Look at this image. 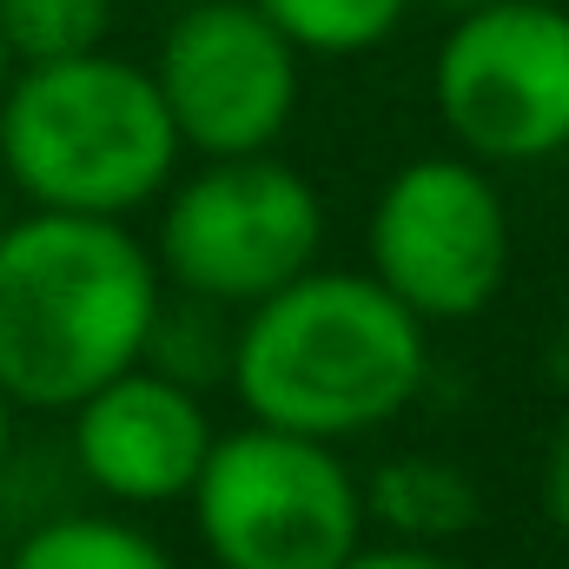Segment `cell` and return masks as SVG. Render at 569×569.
Instances as JSON below:
<instances>
[{
  "instance_id": "obj_13",
  "label": "cell",
  "mask_w": 569,
  "mask_h": 569,
  "mask_svg": "<svg viewBox=\"0 0 569 569\" xmlns=\"http://www.w3.org/2000/svg\"><path fill=\"white\" fill-rule=\"evenodd\" d=\"M305 60H358L398 40L411 20V0H259Z\"/></svg>"
},
{
  "instance_id": "obj_19",
  "label": "cell",
  "mask_w": 569,
  "mask_h": 569,
  "mask_svg": "<svg viewBox=\"0 0 569 569\" xmlns=\"http://www.w3.org/2000/svg\"><path fill=\"white\" fill-rule=\"evenodd\" d=\"M411 7H430V13H443V20H457V13H470V7H490V0H411Z\"/></svg>"
},
{
  "instance_id": "obj_18",
  "label": "cell",
  "mask_w": 569,
  "mask_h": 569,
  "mask_svg": "<svg viewBox=\"0 0 569 569\" xmlns=\"http://www.w3.org/2000/svg\"><path fill=\"white\" fill-rule=\"evenodd\" d=\"M557 371L569 385V291H563V311H557Z\"/></svg>"
},
{
  "instance_id": "obj_15",
  "label": "cell",
  "mask_w": 569,
  "mask_h": 569,
  "mask_svg": "<svg viewBox=\"0 0 569 569\" xmlns=\"http://www.w3.org/2000/svg\"><path fill=\"white\" fill-rule=\"evenodd\" d=\"M338 569H470L443 543H398V537H365Z\"/></svg>"
},
{
  "instance_id": "obj_16",
  "label": "cell",
  "mask_w": 569,
  "mask_h": 569,
  "mask_svg": "<svg viewBox=\"0 0 569 569\" xmlns=\"http://www.w3.org/2000/svg\"><path fill=\"white\" fill-rule=\"evenodd\" d=\"M537 497H543V517L550 530L569 543V418L557 425L550 450H543V477H537Z\"/></svg>"
},
{
  "instance_id": "obj_24",
  "label": "cell",
  "mask_w": 569,
  "mask_h": 569,
  "mask_svg": "<svg viewBox=\"0 0 569 569\" xmlns=\"http://www.w3.org/2000/svg\"><path fill=\"white\" fill-rule=\"evenodd\" d=\"M563 569H569V563H563Z\"/></svg>"
},
{
  "instance_id": "obj_2",
  "label": "cell",
  "mask_w": 569,
  "mask_h": 569,
  "mask_svg": "<svg viewBox=\"0 0 569 569\" xmlns=\"http://www.w3.org/2000/svg\"><path fill=\"white\" fill-rule=\"evenodd\" d=\"M430 385V325L371 272L311 266L239 311L232 378L246 418L358 443L398 425Z\"/></svg>"
},
{
  "instance_id": "obj_10",
  "label": "cell",
  "mask_w": 569,
  "mask_h": 569,
  "mask_svg": "<svg viewBox=\"0 0 569 569\" xmlns=\"http://www.w3.org/2000/svg\"><path fill=\"white\" fill-rule=\"evenodd\" d=\"M365 517L378 537L398 543H443L457 550L483 523V490L463 463L430 457V450H398L365 470Z\"/></svg>"
},
{
  "instance_id": "obj_23",
  "label": "cell",
  "mask_w": 569,
  "mask_h": 569,
  "mask_svg": "<svg viewBox=\"0 0 569 569\" xmlns=\"http://www.w3.org/2000/svg\"><path fill=\"white\" fill-rule=\"evenodd\" d=\"M146 7H166V13H172V7H186V0H146Z\"/></svg>"
},
{
  "instance_id": "obj_4",
  "label": "cell",
  "mask_w": 569,
  "mask_h": 569,
  "mask_svg": "<svg viewBox=\"0 0 569 569\" xmlns=\"http://www.w3.org/2000/svg\"><path fill=\"white\" fill-rule=\"evenodd\" d=\"M186 510L212 569H338L371 537L345 443L259 418L219 430Z\"/></svg>"
},
{
  "instance_id": "obj_11",
  "label": "cell",
  "mask_w": 569,
  "mask_h": 569,
  "mask_svg": "<svg viewBox=\"0 0 569 569\" xmlns=\"http://www.w3.org/2000/svg\"><path fill=\"white\" fill-rule=\"evenodd\" d=\"M7 569H179V563L146 523H133V510L67 503L53 517L20 523Z\"/></svg>"
},
{
  "instance_id": "obj_8",
  "label": "cell",
  "mask_w": 569,
  "mask_h": 569,
  "mask_svg": "<svg viewBox=\"0 0 569 569\" xmlns=\"http://www.w3.org/2000/svg\"><path fill=\"white\" fill-rule=\"evenodd\" d=\"M152 87L192 159L279 152L298 120L305 53L259 0H186L152 47Z\"/></svg>"
},
{
  "instance_id": "obj_5",
  "label": "cell",
  "mask_w": 569,
  "mask_h": 569,
  "mask_svg": "<svg viewBox=\"0 0 569 569\" xmlns=\"http://www.w3.org/2000/svg\"><path fill=\"white\" fill-rule=\"evenodd\" d=\"M152 259L172 291L246 311L318 266L325 199L279 152L199 159L152 206Z\"/></svg>"
},
{
  "instance_id": "obj_22",
  "label": "cell",
  "mask_w": 569,
  "mask_h": 569,
  "mask_svg": "<svg viewBox=\"0 0 569 569\" xmlns=\"http://www.w3.org/2000/svg\"><path fill=\"white\" fill-rule=\"evenodd\" d=\"M7 212H13V192H7V186H0V226H7Z\"/></svg>"
},
{
  "instance_id": "obj_1",
  "label": "cell",
  "mask_w": 569,
  "mask_h": 569,
  "mask_svg": "<svg viewBox=\"0 0 569 569\" xmlns=\"http://www.w3.org/2000/svg\"><path fill=\"white\" fill-rule=\"evenodd\" d=\"M166 298L133 219L20 206L0 226V391L20 418H67L87 391L146 358Z\"/></svg>"
},
{
  "instance_id": "obj_3",
  "label": "cell",
  "mask_w": 569,
  "mask_h": 569,
  "mask_svg": "<svg viewBox=\"0 0 569 569\" xmlns=\"http://www.w3.org/2000/svg\"><path fill=\"white\" fill-rule=\"evenodd\" d=\"M179 159L152 67L113 47L13 67L0 93V186L20 206L140 219L179 179Z\"/></svg>"
},
{
  "instance_id": "obj_17",
  "label": "cell",
  "mask_w": 569,
  "mask_h": 569,
  "mask_svg": "<svg viewBox=\"0 0 569 569\" xmlns=\"http://www.w3.org/2000/svg\"><path fill=\"white\" fill-rule=\"evenodd\" d=\"M13 443H20V405H13V398L0 391V463L13 457Z\"/></svg>"
},
{
  "instance_id": "obj_9",
  "label": "cell",
  "mask_w": 569,
  "mask_h": 569,
  "mask_svg": "<svg viewBox=\"0 0 569 569\" xmlns=\"http://www.w3.org/2000/svg\"><path fill=\"white\" fill-rule=\"evenodd\" d=\"M212 443L219 425L206 411V391L172 385L152 365H127L67 411V463L80 490L133 517L186 503Z\"/></svg>"
},
{
  "instance_id": "obj_14",
  "label": "cell",
  "mask_w": 569,
  "mask_h": 569,
  "mask_svg": "<svg viewBox=\"0 0 569 569\" xmlns=\"http://www.w3.org/2000/svg\"><path fill=\"white\" fill-rule=\"evenodd\" d=\"M113 13H120V0H0V40L13 47L20 67L67 60V53L107 47Z\"/></svg>"
},
{
  "instance_id": "obj_6",
  "label": "cell",
  "mask_w": 569,
  "mask_h": 569,
  "mask_svg": "<svg viewBox=\"0 0 569 569\" xmlns=\"http://www.w3.org/2000/svg\"><path fill=\"white\" fill-rule=\"evenodd\" d=\"M510 266H517V226L497 166L450 146L405 159L378 186L365 226V272L425 325L483 318L503 298Z\"/></svg>"
},
{
  "instance_id": "obj_20",
  "label": "cell",
  "mask_w": 569,
  "mask_h": 569,
  "mask_svg": "<svg viewBox=\"0 0 569 569\" xmlns=\"http://www.w3.org/2000/svg\"><path fill=\"white\" fill-rule=\"evenodd\" d=\"M13 537H20V523L7 517V503H0V569L13 563Z\"/></svg>"
},
{
  "instance_id": "obj_21",
  "label": "cell",
  "mask_w": 569,
  "mask_h": 569,
  "mask_svg": "<svg viewBox=\"0 0 569 569\" xmlns=\"http://www.w3.org/2000/svg\"><path fill=\"white\" fill-rule=\"evenodd\" d=\"M13 67H20V60H13V47L0 40V93H7V80H13Z\"/></svg>"
},
{
  "instance_id": "obj_12",
  "label": "cell",
  "mask_w": 569,
  "mask_h": 569,
  "mask_svg": "<svg viewBox=\"0 0 569 569\" xmlns=\"http://www.w3.org/2000/svg\"><path fill=\"white\" fill-rule=\"evenodd\" d=\"M232 345H239V311L166 284V298H159V311H152V331H146L140 365L166 371L172 385H192V391H226V378H232Z\"/></svg>"
},
{
  "instance_id": "obj_7",
  "label": "cell",
  "mask_w": 569,
  "mask_h": 569,
  "mask_svg": "<svg viewBox=\"0 0 569 569\" xmlns=\"http://www.w3.org/2000/svg\"><path fill=\"white\" fill-rule=\"evenodd\" d=\"M430 113L483 166H543L569 152V7L490 0L443 27L430 53Z\"/></svg>"
}]
</instances>
